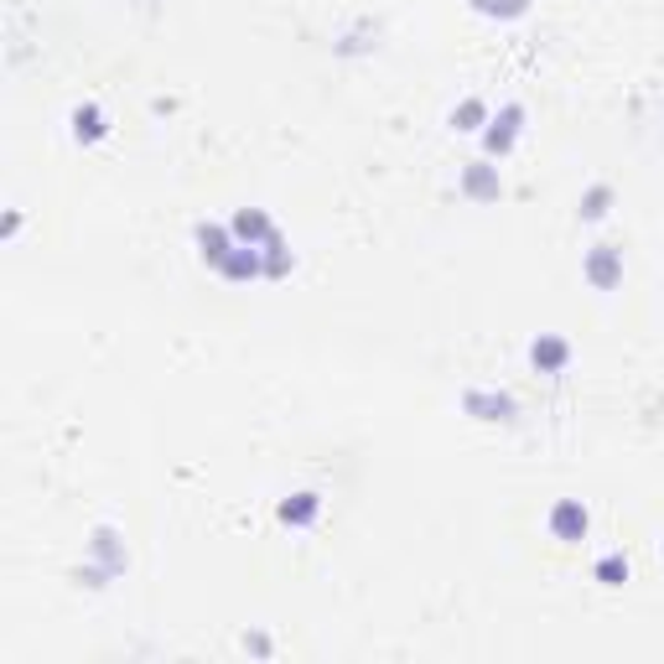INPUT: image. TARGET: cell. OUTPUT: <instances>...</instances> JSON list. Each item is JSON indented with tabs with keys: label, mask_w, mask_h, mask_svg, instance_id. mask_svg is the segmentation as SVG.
<instances>
[{
	"label": "cell",
	"mask_w": 664,
	"mask_h": 664,
	"mask_svg": "<svg viewBox=\"0 0 664 664\" xmlns=\"http://www.w3.org/2000/svg\"><path fill=\"white\" fill-rule=\"evenodd\" d=\"M520 136H524V104L509 99V104H498V115H488V125H483V156L503 162V156L520 145Z\"/></svg>",
	"instance_id": "cell-1"
},
{
	"label": "cell",
	"mask_w": 664,
	"mask_h": 664,
	"mask_svg": "<svg viewBox=\"0 0 664 664\" xmlns=\"http://www.w3.org/2000/svg\"><path fill=\"white\" fill-rule=\"evenodd\" d=\"M550 535L561 540V546H576V540H587V529H592V514H587V503L582 498H556L550 503Z\"/></svg>",
	"instance_id": "cell-2"
},
{
	"label": "cell",
	"mask_w": 664,
	"mask_h": 664,
	"mask_svg": "<svg viewBox=\"0 0 664 664\" xmlns=\"http://www.w3.org/2000/svg\"><path fill=\"white\" fill-rule=\"evenodd\" d=\"M582 276H587L592 291H613V285L623 281V250H617V244H592L587 260H582Z\"/></svg>",
	"instance_id": "cell-3"
},
{
	"label": "cell",
	"mask_w": 664,
	"mask_h": 664,
	"mask_svg": "<svg viewBox=\"0 0 664 664\" xmlns=\"http://www.w3.org/2000/svg\"><path fill=\"white\" fill-rule=\"evenodd\" d=\"M462 410L477 416V421H514V416H520V405H514L509 390H468V395H462Z\"/></svg>",
	"instance_id": "cell-4"
},
{
	"label": "cell",
	"mask_w": 664,
	"mask_h": 664,
	"mask_svg": "<svg viewBox=\"0 0 664 664\" xmlns=\"http://www.w3.org/2000/svg\"><path fill=\"white\" fill-rule=\"evenodd\" d=\"M276 520L291 524V529H307V524L322 520V494L317 488H296V494H285L276 503Z\"/></svg>",
	"instance_id": "cell-5"
},
{
	"label": "cell",
	"mask_w": 664,
	"mask_h": 664,
	"mask_svg": "<svg viewBox=\"0 0 664 664\" xmlns=\"http://www.w3.org/2000/svg\"><path fill=\"white\" fill-rule=\"evenodd\" d=\"M529 363H535L540 374H566L571 369V337H561V332H540V337L529 343Z\"/></svg>",
	"instance_id": "cell-6"
},
{
	"label": "cell",
	"mask_w": 664,
	"mask_h": 664,
	"mask_svg": "<svg viewBox=\"0 0 664 664\" xmlns=\"http://www.w3.org/2000/svg\"><path fill=\"white\" fill-rule=\"evenodd\" d=\"M462 192H468L473 203H494L498 192H503V177H498L494 156H483V162H468V166H462Z\"/></svg>",
	"instance_id": "cell-7"
},
{
	"label": "cell",
	"mask_w": 664,
	"mask_h": 664,
	"mask_svg": "<svg viewBox=\"0 0 664 664\" xmlns=\"http://www.w3.org/2000/svg\"><path fill=\"white\" fill-rule=\"evenodd\" d=\"M229 229H234L239 244H255V250H260L265 239L276 234V218L265 214V208H239V214L229 218Z\"/></svg>",
	"instance_id": "cell-8"
},
{
	"label": "cell",
	"mask_w": 664,
	"mask_h": 664,
	"mask_svg": "<svg viewBox=\"0 0 664 664\" xmlns=\"http://www.w3.org/2000/svg\"><path fill=\"white\" fill-rule=\"evenodd\" d=\"M192 239H197V255H203V265H218L229 250H234V229H229V224H197V229H192Z\"/></svg>",
	"instance_id": "cell-9"
},
{
	"label": "cell",
	"mask_w": 664,
	"mask_h": 664,
	"mask_svg": "<svg viewBox=\"0 0 664 664\" xmlns=\"http://www.w3.org/2000/svg\"><path fill=\"white\" fill-rule=\"evenodd\" d=\"M68 125H73V141L78 145H94V141L110 136V115H104L99 104H78V110L68 115Z\"/></svg>",
	"instance_id": "cell-10"
},
{
	"label": "cell",
	"mask_w": 664,
	"mask_h": 664,
	"mask_svg": "<svg viewBox=\"0 0 664 664\" xmlns=\"http://www.w3.org/2000/svg\"><path fill=\"white\" fill-rule=\"evenodd\" d=\"M260 255H265V281H281V276H291V265H296V255L285 250L281 229H276V234L260 244Z\"/></svg>",
	"instance_id": "cell-11"
},
{
	"label": "cell",
	"mask_w": 664,
	"mask_h": 664,
	"mask_svg": "<svg viewBox=\"0 0 664 664\" xmlns=\"http://www.w3.org/2000/svg\"><path fill=\"white\" fill-rule=\"evenodd\" d=\"M477 16H494V22H520V16H529V5L535 0H468Z\"/></svg>",
	"instance_id": "cell-12"
},
{
	"label": "cell",
	"mask_w": 664,
	"mask_h": 664,
	"mask_svg": "<svg viewBox=\"0 0 664 664\" xmlns=\"http://www.w3.org/2000/svg\"><path fill=\"white\" fill-rule=\"evenodd\" d=\"M488 115H494V110H488V99H462V104L451 110V130H483Z\"/></svg>",
	"instance_id": "cell-13"
},
{
	"label": "cell",
	"mask_w": 664,
	"mask_h": 664,
	"mask_svg": "<svg viewBox=\"0 0 664 664\" xmlns=\"http://www.w3.org/2000/svg\"><path fill=\"white\" fill-rule=\"evenodd\" d=\"M592 576L602 582V587H623V582H628V556H623V550H608V556L592 566Z\"/></svg>",
	"instance_id": "cell-14"
},
{
	"label": "cell",
	"mask_w": 664,
	"mask_h": 664,
	"mask_svg": "<svg viewBox=\"0 0 664 664\" xmlns=\"http://www.w3.org/2000/svg\"><path fill=\"white\" fill-rule=\"evenodd\" d=\"M608 208H613V188H608V182L587 188V197H582V218H587V224H597V218H608Z\"/></svg>",
	"instance_id": "cell-15"
},
{
	"label": "cell",
	"mask_w": 664,
	"mask_h": 664,
	"mask_svg": "<svg viewBox=\"0 0 664 664\" xmlns=\"http://www.w3.org/2000/svg\"><path fill=\"white\" fill-rule=\"evenodd\" d=\"M244 649H255V654H270V639H265V634H244Z\"/></svg>",
	"instance_id": "cell-16"
}]
</instances>
